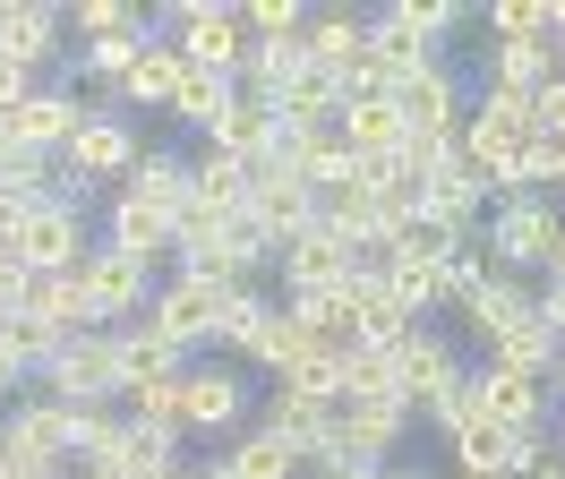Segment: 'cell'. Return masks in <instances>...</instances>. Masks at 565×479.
Segmentation results:
<instances>
[{
	"label": "cell",
	"mask_w": 565,
	"mask_h": 479,
	"mask_svg": "<svg viewBox=\"0 0 565 479\" xmlns=\"http://www.w3.org/2000/svg\"><path fill=\"white\" fill-rule=\"evenodd\" d=\"M377 479H428V471H412V462H386V471H377Z\"/></svg>",
	"instance_id": "cell-44"
},
{
	"label": "cell",
	"mask_w": 565,
	"mask_h": 479,
	"mask_svg": "<svg viewBox=\"0 0 565 479\" xmlns=\"http://www.w3.org/2000/svg\"><path fill=\"white\" fill-rule=\"evenodd\" d=\"M77 283H86V317H95V326H129V317H146V308H154V291H163V283H154V266H138V257H120V248H95V257H86V266H77Z\"/></svg>",
	"instance_id": "cell-6"
},
{
	"label": "cell",
	"mask_w": 565,
	"mask_h": 479,
	"mask_svg": "<svg viewBox=\"0 0 565 479\" xmlns=\"http://www.w3.org/2000/svg\"><path fill=\"white\" fill-rule=\"evenodd\" d=\"M334 137H343L352 155H403V146H412V129H403V111H394V95H377V103H343V120H334Z\"/></svg>",
	"instance_id": "cell-27"
},
{
	"label": "cell",
	"mask_w": 565,
	"mask_h": 479,
	"mask_svg": "<svg viewBox=\"0 0 565 479\" xmlns=\"http://www.w3.org/2000/svg\"><path fill=\"white\" fill-rule=\"evenodd\" d=\"M180 385H189V369L180 376H154V385H138V394H129V419H146V428H172V437H189V428H180Z\"/></svg>",
	"instance_id": "cell-37"
},
{
	"label": "cell",
	"mask_w": 565,
	"mask_h": 479,
	"mask_svg": "<svg viewBox=\"0 0 565 479\" xmlns=\"http://www.w3.org/2000/svg\"><path fill=\"white\" fill-rule=\"evenodd\" d=\"M223 308H232V291H214V283H198V274H172L146 317H154L180 351H198V342H223Z\"/></svg>",
	"instance_id": "cell-12"
},
{
	"label": "cell",
	"mask_w": 565,
	"mask_h": 479,
	"mask_svg": "<svg viewBox=\"0 0 565 479\" xmlns=\"http://www.w3.org/2000/svg\"><path fill=\"white\" fill-rule=\"evenodd\" d=\"M180 428L189 437H241L248 428V385L241 369H189V385H180Z\"/></svg>",
	"instance_id": "cell-11"
},
{
	"label": "cell",
	"mask_w": 565,
	"mask_h": 479,
	"mask_svg": "<svg viewBox=\"0 0 565 479\" xmlns=\"http://www.w3.org/2000/svg\"><path fill=\"white\" fill-rule=\"evenodd\" d=\"M248 214H257V232L275 240V257H282L291 240L318 232V189H309L300 171H266V180L248 189Z\"/></svg>",
	"instance_id": "cell-13"
},
{
	"label": "cell",
	"mask_w": 565,
	"mask_h": 479,
	"mask_svg": "<svg viewBox=\"0 0 565 479\" xmlns=\"http://www.w3.org/2000/svg\"><path fill=\"white\" fill-rule=\"evenodd\" d=\"M557 445H565V411H557Z\"/></svg>",
	"instance_id": "cell-49"
},
{
	"label": "cell",
	"mask_w": 565,
	"mask_h": 479,
	"mask_svg": "<svg viewBox=\"0 0 565 479\" xmlns=\"http://www.w3.org/2000/svg\"><path fill=\"white\" fill-rule=\"evenodd\" d=\"M257 428H275L300 462H326L334 437H343V403H318V394H300V385H275L266 411H257Z\"/></svg>",
	"instance_id": "cell-8"
},
{
	"label": "cell",
	"mask_w": 565,
	"mask_h": 479,
	"mask_svg": "<svg viewBox=\"0 0 565 479\" xmlns=\"http://www.w3.org/2000/svg\"><path fill=\"white\" fill-rule=\"evenodd\" d=\"M462 248H480V240H462V232H446L437 214H420V223H403V232L386 240V274L394 266H455Z\"/></svg>",
	"instance_id": "cell-29"
},
{
	"label": "cell",
	"mask_w": 565,
	"mask_h": 479,
	"mask_svg": "<svg viewBox=\"0 0 565 479\" xmlns=\"http://www.w3.org/2000/svg\"><path fill=\"white\" fill-rule=\"evenodd\" d=\"M394 111H403V129H412V137H462V129H471V103H462L455 61L412 68V77L394 86Z\"/></svg>",
	"instance_id": "cell-7"
},
{
	"label": "cell",
	"mask_w": 565,
	"mask_h": 479,
	"mask_svg": "<svg viewBox=\"0 0 565 479\" xmlns=\"http://www.w3.org/2000/svg\"><path fill=\"white\" fill-rule=\"evenodd\" d=\"M180 86H189V52H180V34H163V18H154V43H146V61L129 68V86H120V103L129 111H172L180 103Z\"/></svg>",
	"instance_id": "cell-23"
},
{
	"label": "cell",
	"mask_w": 565,
	"mask_h": 479,
	"mask_svg": "<svg viewBox=\"0 0 565 479\" xmlns=\"http://www.w3.org/2000/svg\"><path fill=\"white\" fill-rule=\"evenodd\" d=\"M111 342H120V385H129V394H138V385H154V376L198 369V360H189V351H180V342L154 326V317H129V326H111ZM129 394H120V403H129Z\"/></svg>",
	"instance_id": "cell-19"
},
{
	"label": "cell",
	"mask_w": 565,
	"mask_h": 479,
	"mask_svg": "<svg viewBox=\"0 0 565 479\" xmlns=\"http://www.w3.org/2000/svg\"><path fill=\"white\" fill-rule=\"evenodd\" d=\"M309 52H318V68L343 77V68L369 52V18H360V9H309Z\"/></svg>",
	"instance_id": "cell-30"
},
{
	"label": "cell",
	"mask_w": 565,
	"mask_h": 479,
	"mask_svg": "<svg viewBox=\"0 0 565 479\" xmlns=\"http://www.w3.org/2000/svg\"><path fill=\"white\" fill-rule=\"evenodd\" d=\"M95 189H129V171L146 163V137L129 129V111L120 103H86V120H77V137L61 146Z\"/></svg>",
	"instance_id": "cell-4"
},
{
	"label": "cell",
	"mask_w": 565,
	"mask_h": 479,
	"mask_svg": "<svg viewBox=\"0 0 565 479\" xmlns=\"http://www.w3.org/2000/svg\"><path fill=\"white\" fill-rule=\"evenodd\" d=\"M369 52H377V61L394 68V86H403L412 68L446 61V52H437V43H428V34L412 26V18H403V0H394V9H377V18H369Z\"/></svg>",
	"instance_id": "cell-26"
},
{
	"label": "cell",
	"mask_w": 565,
	"mask_h": 479,
	"mask_svg": "<svg viewBox=\"0 0 565 479\" xmlns=\"http://www.w3.org/2000/svg\"><path fill=\"white\" fill-rule=\"evenodd\" d=\"M163 34H180L189 68H214V77H248V52H257L241 26V0H172Z\"/></svg>",
	"instance_id": "cell-2"
},
{
	"label": "cell",
	"mask_w": 565,
	"mask_h": 479,
	"mask_svg": "<svg viewBox=\"0 0 565 479\" xmlns=\"http://www.w3.org/2000/svg\"><path fill=\"white\" fill-rule=\"evenodd\" d=\"M154 479H198V462H172V471H154Z\"/></svg>",
	"instance_id": "cell-46"
},
{
	"label": "cell",
	"mask_w": 565,
	"mask_h": 479,
	"mask_svg": "<svg viewBox=\"0 0 565 479\" xmlns=\"http://www.w3.org/2000/svg\"><path fill=\"white\" fill-rule=\"evenodd\" d=\"M540 189H548V198L565 189V137H540Z\"/></svg>",
	"instance_id": "cell-40"
},
{
	"label": "cell",
	"mask_w": 565,
	"mask_h": 479,
	"mask_svg": "<svg viewBox=\"0 0 565 479\" xmlns=\"http://www.w3.org/2000/svg\"><path fill=\"white\" fill-rule=\"evenodd\" d=\"M480 411L505 419V428H548V385L540 376H514V369H480Z\"/></svg>",
	"instance_id": "cell-25"
},
{
	"label": "cell",
	"mask_w": 565,
	"mask_h": 479,
	"mask_svg": "<svg viewBox=\"0 0 565 479\" xmlns=\"http://www.w3.org/2000/svg\"><path fill=\"white\" fill-rule=\"evenodd\" d=\"M394 369H403V394L428 411V403H437V394H446L462 369H471V360H462L455 334H437V317H428V326H412V334L394 342Z\"/></svg>",
	"instance_id": "cell-14"
},
{
	"label": "cell",
	"mask_w": 565,
	"mask_h": 479,
	"mask_svg": "<svg viewBox=\"0 0 565 479\" xmlns=\"http://www.w3.org/2000/svg\"><path fill=\"white\" fill-rule=\"evenodd\" d=\"M446 454H455L462 479H514V462H523L514 428H505V419H489V411H471L455 437H446Z\"/></svg>",
	"instance_id": "cell-22"
},
{
	"label": "cell",
	"mask_w": 565,
	"mask_h": 479,
	"mask_svg": "<svg viewBox=\"0 0 565 479\" xmlns=\"http://www.w3.org/2000/svg\"><path fill=\"white\" fill-rule=\"evenodd\" d=\"M223 351H241L248 369L282 376L300 351H309V334H300V326H291L266 291H232V308H223Z\"/></svg>",
	"instance_id": "cell-3"
},
{
	"label": "cell",
	"mask_w": 565,
	"mask_h": 479,
	"mask_svg": "<svg viewBox=\"0 0 565 479\" xmlns=\"http://www.w3.org/2000/svg\"><path fill=\"white\" fill-rule=\"evenodd\" d=\"M223 462H232V479H300V471H309V462H300V454L275 437V428H257V419H248L241 437L223 445Z\"/></svg>",
	"instance_id": "cell-28"
},
{
	"label": "cell",
	"mask_w": 565,
	"mask_h": 479,
	"mask_svg": "<svg viewBox=\"0 0 565 479\" xmlns=\"http://www.w3.org/2000/svg\"><path fill=\"white\" fill-rule=\"evenodd\" d=\"M232 95H241V77H214V68H189V86H180L172 120H180V129H198V137H206L214 120L232 111Z\"/></svg>",
	"instance_id": "cell-32"
},
{
	"label": "cell",
	"mask_w": 565,
	"mask_h": 479,
	"mask_svg": "<svg viewBox=\"0 0 565 479\" xmlns=\"http://www.w3.org/2000/svg\"><path fill=\"white\" fill-rule=\"evenodd\" d=\"M35 385H43V394H61V403L111 411L120 394H129V385H120V342H111L104 326H95V334H77L70 351H61V360H52V369L35 376Z\"/></svg>",
	"instance_id": "cell-5"
},
{
	"label": "cell",
	"mask_w": 565,
	"mask_h": 479,
	"mask_svg": "<svg viewBox=\"0 0 565 479\" xmlns=\"http://www.w3.org/2000/svg\"><path fill=\"white\" fill-rule=\"evenodd\" d=\"M0 52H9V61H26L35 77H52V68H77V52H70V18H61V9H35V0H0Z\"/></svg>",
	"instance_id": "cell-10"
},
{
	"label": "cell",
	"mask_w": 565,
	"mask_h": 479,
	"mask_svg": "<svg viewBox=\"0 0 565 479\" xmlns=\"http://www.w3.org/2000/svg\"><path fill=\"white\" fill-rule=\"evenodd\" d=\"M138 26H154V9H138V0H77L70 9L77 52H86V43H111V34H138Z\"/></svg>",
	"instance_id": "cell-33"
},
{
	"label": "cell",
	"mask_w": 565,
	"mask_h": 479,
	"mask_svg": "<svg viewBox=\"0 0 565 479\" xmlns=\"http://www.w3.org/2000/svg\"><path fill=\"white\" fill-rule=\"evenodd\" d=\"M275 274L291 283V300H300V291H352V274H360V248H343V240H334V232L318 223L309 240H291V248L275 257Z\"/></svg>",
	"instance_id": "cell-18"
},
{
	"label": "cell",
	"mask_w": 565,
	"mask_h": 479,
	"mask_svg": "<svg viewBox=\"0 0 565 479\" xmlns=\"http://www.w3.org/2000/svg\"><path fill=\"white\" fill-rule=\"evenodd\" d=\"M557 394H565V369H557Z\"/></svg>",
	"instance_id": "cell-50"
},
{
	"label": "cell",
	"mask_w": 565,
	"mask_h": 479,
	"mask_svg": "<svg viewBox=\"0 0 565 479\" xmlns=\"http://www.w3.org/2000/svg\"><path fill=\"white\" fill-rule=\"evenodd\" d=\"M540 137H565V77L540 95Z\"/></svg>",
	"instance_id": "cell-41"
},
{
	"label": "cell",
	"mask_w": 565,
	"mask_h": 479,
	"mask_svg": "<svg viewBox=\"0 0 565 479\" xmlns=\"http://www.w3.org/2000/svg\"><path fill=\"white\" fill-rule=\"evenodd\" d=\"M198 205H206V214H223V223H232V214H248V171L232 163V155H206V146H198Z\"/></svg>",
	"instance_id": "cell-34"
},
{
	"label": "cell",
	"mask_w": 565,
	"mask_h": 479,
	"mask_svg": "<svg viewBox=\"0 0 565 479\" xmlns=\"http://www.w3.org/2000/svg\"><path fill=\"white\" fill-rule=\"evenodd\" d=\"M129 198H146V205H163V214H189L198 205V155H172V146H146V163L129 171Z\"/></svg>",
	"instance_id": "cell-24"
},
{
	"label": "cell",
	"mask_w": 565,
	"mask_h": 479,
	"mask_svg": "<svg viewBox=\"0 0 565 479\" xmlns=\"http://www.w3.org/2000/svg\"><path fill=\"white\" fill-rule=\"evenodd\" d=\"M18 155H35V146H26V137H18V120H9V111H0V171L18 163Z\"/></svg>",
	"instance_id": "cell-42"
},
{
	"label": "cell",
	"mask_w": 565,
	"mask_h": 479,
	"mask_svg": "<svg viewBox=\"0 0 565 479\" xmlns=\"http://www.w3.org/2000/svg\"><path fill=\"white\" fill-rule=\"evenodd\" d=\"M275 385H300V394H318V403H343V351L309 342V351H300V360L275 376Z\"/></svg>",
	"instance_id": "cell-36"
},
{
	"label": "cell",
	"mask_w": 565,
	"mask_h": 479,
	"mask_svg": "<svg viewBox=\"0 0 565 479\" xmlns=\"http://www.w3.org/2000/svg\"><path fill=\"white\" fill-rule=\"evenodd\" d=\"M198 479H232V462H198Z\"/></svg>",
	"instance_id": "cell-45"
},
{
	"label": "cell",
	"mask_w": 565,
	"mask_h": 479,
	"mask_svg": "<svg viewBox=\"0 0 565 479\" xmlns=\"http://www.w3.org/2000/svg\"><path fill=\"white\" fill-rule=\"evenodd\" d=\"M548 283H565V248H557V266H548Z\"/></svg>",
	"instance_id": "cell-48"
},
{
	"label": "cell",
	"mask_w": 565,
	"mask_h": 479,
	"mask_svg": "<svg viewBox=\"0 0 565 479\" xmlns=\"http://www.w3.org/2000/svg\"><path fill=\"white\" fill-rule=\"evenodd\" d=\"M318 223H326L334 240H343V248H360V257H369V248H386V240H394L386 189H369V180H343V189H326V198H318Z\"/></svg>",
	"instance_id": "cell-16"
},
{
	"label": "cell",
	"mask_w": 565,
	"mask_h": 479,
	"mask_svg": "<svg viewBox=\"0 0 565 479\" xmlns=\"http://www.w3.org/2000/svg\"><path fill=\"white\" fill-rule=\"evenodd\" d=\"M412 428V403H343V437H334V462H360V471H386L394 445Z\"/></svg>",
	"instance_id": "cell-17"
},
{
	"label": "cell",
	"mask_w": 565,
	"mask_h": 479,
	"mask_svg": "<svg viewBox=\"0 0 565 479\" xmlns=\"http://www.w3.org/2000/svg\"><path fill=\"white\" fill-rule=\"evenodd\" d=\"M523 479H565V445H557V454H548V462H531Z\"/></svg>",
	"instance_id": "cell-43"
},
{
	"label": "cell",
	"mask_w": 565,
	"mask_h": 479,
	"mask_svg": "<svg viewBox=\"0 0 565 479\" xmlns=\"http://www.w3.org/2000/svg\"><path fill=\"white\" fill-rule=\"evenodd\" d=\"M480 248H489L505 274H523V283H548V266H557V248H565V205L548 198V189L497 198V205H489V232H480Z\"/></svg>",
	"instance_id": "cell-1"
},
{
	"label": "cell",
	"mask_w": 565,
	"mask_h": 479,
	"mask_svg": "<svg viewBox=\"0 0 565 479\" xmlns=\"http://www.w3.org/2000/svg\"><path fill=\"white\" fill-rule=\"evenodd\" d=\"M43 77L26 61H9V52H0V111H26V95H35Z\"/></svg>",
	"instance_id": "cell-39"
},
{
	"label": "cell",
	"mask_w": 565,
	"mask_h": 479,
	"mask_svg": "<svg viewBox=\"0 0 565 479\" xmlns=\"http://www.w3.org/2000/svg\"><path fill=\"white\" fill-rule=\"evenodd\" d=\"M343 403H412V394H403V369H394V351L369 342V351L343 360ZM412 411H420V403H412Z\"/></svg>",
	"instance_id": "cell-31"
},
{
	"label": "cell",
	"mask_w": 565,
	"mask_h": 479,
	"mask_svg": "<svg viewBox=\"0 0 565 479\" xmlns=\"http://www.w3.org/2000/svg\"><path fill=\"white\" fill-rule=\"evenodd\" d=\"M403 18H412V26H420L437 52H446V43L462 34V9H455V0H403Z\"/></svg>",
	"instance_id": "cell-38"
},
{
	"label": "cell",
	"mask_w": 565,
	"mask_h": 479,
	"mask_svg": "<svg viewBox=\"0 0 565 479\" xmlns=\"http://www.w3.org/2000/svg\"><path fill=\"white\" fill-rule=\"evenodd\" d=\"M557 0H489V43H548Z\"/></svg>",
	"instance_id": "cell-35"
},
{
	"label": "cell",
	"mask_w": 565,
	"mask_h": 479,
	"mask_svg": "<svg viewBox=\"0 0 565 479\" xmlns=\"http://www.w3.org/2000/svg\"><path fill=\"white\" fill-rule=\"evenodd\" d=\"M557 68H565V0H557Z\"/></svg>",
	"instance_id": "cell-47"
},
{
	"label": "cell",
	"mask_w": 565,
	"mask_h": 479,
	"mask_svg": "<svg viewBox=\"0 0 565 479\" xmlns=\"http://www.w3.org/2000/svg\"><path fill=\"white\" fill-rule=\"evenodd\" d=\"M104 240H86V214H61V205H35V223L18 240V266L26 274H77Z\"/></svg>",
	"instance_id": "cell-15"
},
{
	"label": "cell",
	"mask_w": 565,
	"mask_h": 479,
	"mask_svg": "<svg viewBox=\"0 0 565 479\" xmlns=\"http://www.w3.org/2000/svg\"><path fill=\"white\" fill-rule=\"evenodd\" d=\"M462 317H471V334H480V342L497 351V342L514 334L523 317H540V283H523V274H505V266H497L489 283L471 291V308H462Z\"/></svg>",
	"instance_id": "cell-21"
},
{
	"label": "cell",
	"mask_w": 565,
	"mask_h": 479,
	"mask_svg": "<svg viewBox=\"0 0 565 479\" xmlns=\"http://www.w3.org/2000/svg\"><path fill=\"white\" fill-rule=\"evenodd\" d=\"M104 248L154 266L163 283L180 274V257H172V214H163V205H146V198H129V189H111V205H104Z\"/></svg>",
	"instance_id": "cell-9"
},
{
	"label": "cell",
	"mask_w": 565,
	"mask_h": 479,
	"mask_svg": "<svg viewBox=\"0 0 565 479\" xmlns=\"http://www.w3.org/2000/svg\"><path fill=\"white\" fill-rule=\"evenodd\" d=\"M9 120H18V137H26L35 155H61L77 137V120H86V95H77L70 77H43L35 95H26V111H9Z\"/></svg>",
	"instance_id": "cell-20"
}]
</instances>
